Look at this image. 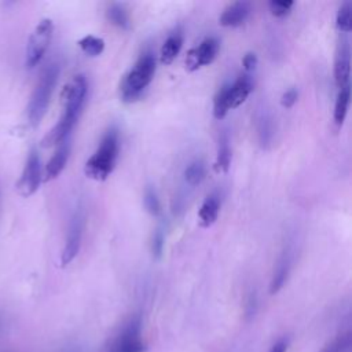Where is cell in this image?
Instances as JSON below:
<instances>
[{"label": "cell", "instance_id": "6", "mask_svg": "<svg viewBox=\"0 0 352 352\" xmlns=\"http://www.w3.org/2000/svg\"><path fill=\"white\" fill-rule=\"evenodd\" d=\"M54 23L51 19H41L32 32L26 45V66L34 67L44 56L52 37Z\"/></svg>", "mask_w": 352, "mask_h": 352}, {"label": "cell", "instance_id": "20", "mask_svg": "<svg viewBox=\"0 0 352 352\" xmlns=\"http://www.w3.org/2000/svg\"><path fill=\"white\" fill-rule=\"evenodd\" d=\"M228 88L230 84H224L216 94L213 102V117L216 120H223L230 110V99H228Z\"/></svg>", "mask_w": 352, "mask_h": 352}, {"label": "cell", "instance_id": "30", "mask_svg": "<svg viewBox=\"0 0 352 352\" xmlns=\"http://www.w3.org/2000/svg\"><path fill=\"white\" fill-rule=\"evenodd\" d=\"M242 65H243V69H245L246 74H248L249 72L254 70V69H256V65H257V56H256V54L248 52V54L243 56V59H242Z\"/></svg>", "mask_w": 352, "mask_h": 352}, {"label": "cell", "instance_id": "24", "mask_svg": "<svg viewBox=\"0 0 352 352\" xmlns=\"http://www.w3.org/2000/svg\"><path fill=\"white\" fill-rule=\"evenodd\" d=\"M107 19L120 29H129V16L121 4H113L107 8Z\"/></svg>", "mask_w": 352, "mask_h": 352}, {"label": "cell", "instance_id": "5", "mask_svg": "<svg viewBox=\"0 0 352 352\" xmlns=\"http://www.w3.org/2000/svg\"><path fill=\"white\" fill-rule=\"evenodd\" d=\"M146 344L142 336V319L139 315L131 316L118 331L107 341L104 352H144Z\"/></svg>", "mask_w": 352, "mask_h": 352}, {"label": "cell", "instance_id": "11", "mask_svg": "<svg viewBox=\"0 0 352 352\" xmlns=\"http://www.w3.org/2000/svg\"><path fill=\"white\" fill-rule=\"evenodd\" d=\"M250 14V4L248 1H235L230 4L219 18V23L226 28L241 26Z\"/></svg>", "mask_w": 352, "mask_h": 352}, {"label": "cell", "instance_id": "17", "mask_svg": "<svg viewBox=\"0 0 352 352\" xmlns=\"http://www.w3.org/2000/svg\"><path fill=\"white\" fill-rule=\"evenodd\" d=\"M231 164V148H230V140L228 135L223 132L219 138V146H217V155L214 162V170L217 173H226Z\"/></svg>", "mask_w": 352, "mask_h": 352}, {"label": "cell", "instance_id": "21", "mask_svg": "<svg viewBox=\"0 0 352 352\" xmlns=\"http://www.w3.org/2000/svg\"><path fill=\"white\" fill-rule=\"evenodd\" d=\"M320 352H352V333L345 331L329 341Z\"/></svg>", "mask_w": 352, "mask_h": 352}, {"label": "cell", "instance_id": "29", "mask_svg": "<svg viewBox=\"0 0 352 352\" xmlns=\"http://www.w3.org/2000/svg\"><path fill=\"white\" fill-rule=\"evenodd\" d=\"M297 98H298V92L296 88H289L280 98V104L286 109H290L296 102H297Z\"/></svg>", "mask_w": 352, "mask_h": 352}, {"label": "cell", "instance_id": "19", "mask_svg": "<svg viewBox=\"0 0 352 352\" xmlns=\"http://www.w3.org/2000/svg\"><path fill=\"white\" fill-rule=\"evenodd\" d=\"M349 100H351V85H345V87L340 88L337 100H336V106H334V124L337 126H341L346 117Z\"/></svg>", "mask_w": 352, "mask_h": 352}, {"label": "cell", "instance_id": "15", "mask_svg": "<svg viewBox=\"0 0 352 352\" xmlns=\"http://www.w3.org/2000/svg\"><path fill=\"white\" fill-rule=\"evenodd\" d=\"M289 271H290V258H289V253L285 252L279 257V260L276 263V267H275V271H274V275L271 278L270 294H275L283 287V285H285V282L289 276Z\"/></svg>", "mask_w": 352, "mask_h": 352}, {"label": "cell", "instance_id": "10", "mask_svg": "<svg viewBox=\"0 0 352 352\" xmlns=\"http://www.w3.org/2000/svg\"><path fill=\"white\" fill-rule=\"evenodd\" d=\"M351 74V47L346 37H342L337 45L334 58V80L338 88L349 85Z\"/></svg>", "mask_w": 352, "mask_h": 352}, {"label": "cell", "instance_id": "2", "mask_svg": "<svg viewBox=\"0 0 352 352\" xmlns=\"http://www.w3.org/2000/svg\"><path fill=\"white\" fill-rule=\"evenodd\" d=\"M118 150V129L116 126H110L104 132L96 151L85 162V175L98 182L106 180L116 166Z\"/></svg>", "mask_w": 352, "mask_h": 352}, {"label": "cell", "instance_id": "23", "mask_svg": "<svg viewBox=\"0 0 352 352\" xmlns=\"http://www.w3.org/2000/svg\"><path fill=\"white\" fill-rule=\"evenodd\" d=\"M205 177V165L201 160H195L184 169V180L190 186L199 184Z\"/></svg>", "mask_w": 352, "mask_h": 352}, {"label": "cell", "instance_id": "13", "mask_svg": "<svg viewBox=\"0 0 352 352\" xmlns=\"http://www.w3.org/2000/svg\"><path fill=\"white\" fill-rule=\"evenodd\" d=\"M69 153H70V144L66 140H63L62 143L58 144L56 151L54 153V155L51 157V160L47 162L45 165V172H44V179L45 180H52L55 177L59 176V173L65 169L67 158H69Z\"/></svg>", "mask_w": 352, "mask_h": 352}, {"label": "cell", "instance_id": "28", "mask_svg": "<svg viewBox=\"0 0 352 352\" xmlns=\"http://www.w3.org/2000/svg\"><path fill=\"white\" fill-rule=\"evenodd\" d=\"M164 243H165V235L162 228H157L154 231L153 239H151V253L154 258H161L164 252Z\"/></svg>", "mask_w": 352, "mask_h": 352}, {"label": "cell", "instance_id": "31", "mask_svg": "<svg viewBox=\"0 0 352 352\" xmlns=\"http://www.w3.org/2000/svg\"><path fill=\"white\" fill-rule=\"evenodd\" d=\"M286 349H287V340L280 338L274 344V346L271 348L270 352H286Z\"/></svg>", "mask_w": 352, "mask_h": 352}, {"label": "cell", "instance_id": "14", "mask_svg": "<svg viewBox=\"0 0 352 352\" xmlns=\"http://www.w3.org/2000/svg\"><path fill=\"white\" fill-rule=\"evenodd\" d=\"M219 210H220V197L216 192H213L205 198V201L202 202L198 210L199 226L204 228L210 227L217 220Z\"/></svg>", "mask_w": 352, "mask_h": 352}, {"label": "cell", "instance_id": "3", "mask_svg": "<svg viewBox=\"0 0 352 352\" xmlns=\"http://www.w3.org/2000/svg\"><path fill=\"white\" fill-rule=\"evenodd\" d=\"M59 72H60L59 65L51 63L41 73V77L32 94V98H30V102L28 106V118H29V124L32 126L38 125L40 121L43 120V117L48 109L54 88L56 85Z\"/></svg>", "mask_w": 352, "mask_h": 352}, {"label": "cell", "instance_id": "27", "mask_svg": "<svg viewBox=\"0 0 352 352\" xmlns=\"http://www.w3.org/2000/svg\"><path fill=\"white\" fill-rule=\"evenodd\" d=\"M270 11L274 16L276 18H283L286 16L292 7H293V1H285V0H272L270 1Z\"/></svg>", "mask_w": 352, "mask_h": 352}, {"label": "cell", "instance_id": "25", "mask_svg": "<svg viewBox=\"0 0 352 352\" xmlns=\"http://www.w3.org/2000/svg\"><path fill=\"white\" fill-rule=\"evenodd\" d=\"M337 28L342 33H348L352 29V3L344 1L337 12Z\"/></svg>", "mask_w": 352, "mask_h": 352}, {"label": "cell", "instance_id": "22", "mask_svg": "<svg viewBox=\"0 0 352 352\" xmlns=\"http://www.w3.org/2000/svg\"><path fill=\"white\" fill-rule=\"evenodd\" d=\"M78 47L88 56H98L104 50V41L99 37L88 34V36H84L82 38L78 40Z\"/></svg>", "mask_w": 352, "mask_h": 352}, {"label": "cell", "instance_id": "9", "mask_svg": "<svg viewBox=\"0 0 352 352\" xmlns=\"http://www.w3.org/2000/svg\"><path fill=\"white\" fill-rule=\"evenodd\" d=\"M82 226H84V219L81 210H76L70 219L69 223V230H67V236L65 242V248L62 250L60 256V263L62 265H67L74 260L77 256L80 246H81V236H82Z\"/></svg>", "mask_w": 352, "mask_h": 352}, {"label": "cell", "instance_id": "1", "mask_svg": "<svg viewBox=\"0 0 352 352\" xmlns=\"http://www.w3.org/2000/svg\"><path fill=\"white\" fill-rule=\"evenodd\" d=\"M87 80L82 74L76 76L63 91V113L56 125L43 139V146L50 147L67 139L73 129L87 96Z\"/></svg>", "mask_w": 352, "mask_h": 352}, {"label": "cell", "instance_id": "12", "mask_svg": "<svg viewBox=\"0 0 352 352\" xmlns=\"http://www.w3.org/2000/svg\"><path fill=\"white\" fill-rule=\"evenodd\" d=\"M253 91V80L249 74L239 76L234 84H230L228 88V99H230V109H235L241 106L246 98Z\"/></svg>", "mask_w": 352, "mask_h": 352}, {"label": "cell", "instance_id": "7", "mask_svg": "<svg viewBox=\"0 0 352 352\" xmlns=\"http://www.w3.org/2000/svg\"><path fill=\"white\" fill-rule=\"evenodd\" d=\"M41 183V162L36 148H32L22 175L16 183V190L22 197H30L34 194Z\"/></svg>", "mask_w": 352, "mask_h": 352}, {"label": "cell", "instance_id": "8", "mask_svg": "<svg viewBox=\"0 0 352 352\" xmlns=\"http://www.w3.org/2000/svg\"><path fill=\"white\" fill-rule=\"evenodd\" d=\"M219 48H220V43L216 37L210 36L202 40L198 47L190 50V52L187 54V58H186L187 70L194 72L201 66L210 65L214 60L219 52Z\"/></svg>", "mask_w": 352, "mask_h": 352}, {"label": "cell", "instance_id": "16", "mask_svg": "<svg viewBox=\"0 0 352 352\" xmlns=\"http://www.w3.org/2000/svg\"><path fill=\"white\" fill-rule=\"evenodd\" d=\"M182 45H183V34L180 32L169 34L161 47V55H160L161 63L170 65L173 59L179 55Z\"/></svg>", "mask_w": 352, "mask_h": 352}, {"label": "cell", "instance_id": "4", "mask_svg": "<svg viewBox=\"0 0 352 352\" xmlns=\"http://www.w3.org/2000/svg\"><path fill=\"white\" fill-rule=\"evenodd\" d=\"M155 73V58L151 52L143 54L121 82V98L125 103L136 100L151 82Z\"/></svg>", "mask_w": 352, "mask_h": 352}, {"label": "cell", "instance_id": "26", "mask_svg": "<svg viewBox=\"0 0 352 352\" xmlns=\"http://www.w3.org/2000/svg\"><path fill=\"white\" fill-rule=\"evenodd\" d=\"M143 202H144V208H146V210H147L150 214L157 216V214L160 213L161 205H160V199H158L157 192L154 191V188L147 187V188L144 190Z\"/></svg>", "mask_w": 352, "mask_h": 352}, {"label": "cell", "instance_id": "18", "mask_svg": "<svg viewBox=\"0 0 352 352\" xmlns=\"http://www.w3.org/2000/svg\"><path fill=\"white\" fill-rule=\"evenodd\" d=\"M257 135L258 142L263 147H267L274 136V128H272V118L268 114L267 110H260L257 116Z\"/></svg>", "mask_w": 352, "mask_h": 352}]
</instances>
